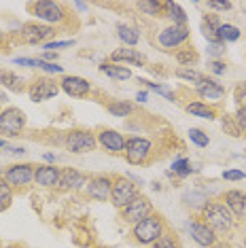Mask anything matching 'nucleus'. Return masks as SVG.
<instances>
[{"instance_id":"obj_1","label":"nucleus","mask_w":246,"mask_h":248,"mask_svg":"<svg viewBox=\"0 0 246 248\" xmlns=\"http://www.w3.org/2000/svg\"><path fill=\"white\" fill-rule=\"evenodd\" d=\"M202 221L208 225L216 235L219 233L225 235V233L231 231L236 218H233V214L229 212V208L223 204V202L212 200V202H206V206L202 208Z\"/></svg>"},{"instance_id":"obj_2","label":"nucleus","mask_w":246,"mask_h":248,"mask_svg":"<svg viewBox=\"0 0 246 248\" xmlns=\"http://www.w3.org/2000/svg\"><path fill=\"white\" fill-rule=\"evenodd\" d=\"M166 231H168V227H166L164 217L153 212L151 217L142 218L140 223L132 225V240L140 246H151V244H155Z\"/></svg>"},{"instance_id":"obj_3","label":"nucleus","mask_w":246,"mask_h":248,"mask_svg":"<svg viewBox=\"0 0 246 248\" xmlns=\"http://www.w3.org/2000/svg\"><path fill=\"white\" fill-rule=\"evenodd\" d=\"M32 15L47 26H60L64 24L68 17V11L62 2H53V0H41V2H32L30 4Z\"/></svg>"},{"instance_id":"obj_4","label":"nucleus","mask_w":246,"mask_h":248,"mask_svg":"<svg viewBox=\"0 0 246 248\" xmlns=\"http://www.w3.org/2000/svg\"><path fill=\"white\" fill-rule=\"evenodd\" d=\"M28 117L17 106H7L0 110V136L2 138H17L26 129Z\"/></svg>"},{"instance_id":"obj_5","label":"nucleus","mask_w":246,"mask_h":248,"mask_svg":"<svg viewBox=\"0 0 246 248\" xmlns=\"http://www.w3.org/2000/svg\"><path fill=\"white\" fill-rule=\"evenodd\" d=\"M125 161L132 166H147L153 155V142L142 136H132L125 142Z\"/></svg>"},{"instance_id":"obj_6","label":"nucleus","mask_w":246,"mask_h":248,"mask_svg":"<svg viewBox=\"0 0 246 248\" xmlns=\"http://www.w3.org/2000/svg\"><path fill=\"white\" fill-rule=\"evenodd\" d=\"M64 146L66 151L75 155H83V153H89L98 146V140H96V134L92 129H70L68 134L64 136Z\"/></svg>"},{"instance_id":"obj_7","label":"nucleus","mask_w":246,"mask_h":248,"mask_svg":"<svg viewBox=\"0 0 246 248\" xmlns=\"http://www.w3.org/2000/svg\"><path fill=\"white\" fill-rule=\"evenodd\" d=\"M138 197V187L134 180H130L127 176H115L113 178V193H110V204H113L117 210H123L132 200Z\"/></svg>"},{"instance_id":"obj_8","label":"nucleus","mask_w":246,"mask_h":248,"mask_svg":"<svg viewBox=\"0 0 246 248\" xmlns=\"http://www.w3.org/2000/svg\"><path fill=\"white\" fill-rule=\"evenodd\" d=\"M36 166L34 163H15L4 170V180L11 185V189H26L34 183Z\"/></svg>"},{"instance_id":"obj_9","label":"nucleus","mask_w":246,"mask_h":248,"mask_svg":"<svg viewBox=\"0 0 246 248\" xmlns=\"http://www.w3.org/2000/svg\"><path fill=\"white\" fill-rule=\"evenodd\" d=\"M153 212H155L153 210V202H151L147 195L138 193L136 200H132L130 204L121 210V221L127 223V225H136V223H140L142 218L151 217Z\"/></svg>"},{"instance_id":"obj_10","label":"nucleus","mask_w":246,"mask_h":248,"mask_svg":"<svg viewBox=\"0 0 246 248\" xmlns=\"http://www.w3.org/2000/svg\"><path fill=\"white\" fill-rule=\"evenodd\" d=\"M55 32L53 26L41 24V21H32V24H24L19 30V38L26 45H47L49 38H53Z\"/></svg>"},{"instance_id":"obj_11","label":"nucleus","mask_w":246,"mask_h":248,"mask_svg":"<svg viewBox=\"0 0 246 248\" xmlns=\"http://www.w3.org/2000/svg\"><path fill=\"white\" fill-rule=\"evenodd\" d=\"M189 36H191V30L189 26H176V24H170L166 26L164 30L157 34V43L161 45L164 49H181L189 43Z\"/></svg>"},{"instance_id":"obj_12","label":"nucleus","mask_w":246,"mask_h":248,"mask_svg":"<svg viewBox=\"0 0 246 248\" xmlns=\"http://www.w3.org/2000/svg\"><path fill=\"white\" fill-rule=\"evenodd\" d=\"M113 178L110 174H96V176H89L85 185V193L87 197L96 202H110V193H113Z\"/></svg>"},{"instance_id":"obj_13","label":"nucleus","mask_w":246,"mask_h":248,"mask_svg":"<svg viewBox=\"0 0 246 248\" xmlns=\"http://www.w3.org/2000/svg\"><path fill=\"white\" fill-rule=\"evenodd\" d=\"M62 92L60 89V83L53 81V78H36L34 83H30V87H28V95H30L32 102H45V100H51L55 98Z\"/></svg>"},{"instance_id":"obj_14","label":"nucleus","mask_w":246,"mask_h":248,"mask_svg":"<svg viewBox=\"0 0 246 248\" xmlns=\"http://www.w3.org/2000/svg\"><path fill=\"white\" fill-rule=\"evenodd\" d=\"M96 140H98V144L102 146L104 151H108L110 155H123L125 153L127 138L117 132V129H106V127L100 129V132L96 134Z\"/></svg>"},{"instance_id":"obj_15","label":"nucleus","mask_w":246,"mask_h":248,"mask_svg":"<svg viewBox=\"0 0 246 248\" xmlns=\"http://www.w3.org/2000/svg\"><path fill=\"white\" fill-rule=\"evenodd\" d=\"M60 89L68 93L70 98H87V95L92 93V83L83 77L66 75V77H62V81H60Z\"/></svg>"},{"instance_id":"obj_16","label":"nucleus","mask_w":246,"mask_h":248,"mask_svg":"<svg viewBox=\"0 0 246 248\" xmlns=\"http://www.w3.org/2000/svg\"><path fill=\"white\" fill-rule=\"evenodd\" d=\"M189 233H191L195 244L202 246V248H210L219 242V235H216L204 221H191L189 223Z\"/></svg>"},{"instance_id":"obj_17","label":"nucleus","mask_w":246,"mask_h":248,"mask_svg":"<svg viewBox=\"0 0 246 248\" xmlns=\"http://www.w3.org/2000/svg\"><path fill=\"white\" fill-rule=\"evenodd\" d=\"M223 204L229 208L233 218H246V191L242 189H229L223 195Z\"/></svg>"},{"instance_id":"obj_18","label":"nucleus","mask_w":246,"mask_h":248,"mask_svg":"<svg viewBox=\"0 0 246 248\" xmlns=\"http://www.w3.org/2000/svg\"><path fill=\"white\" fill-rule=\"evenodd\" d=\"M87 176L75 168H62V174H60V185L58 189L62 191H79L87 185Z\"/></svg>"},{"instance_id":"obj_19","label":"nucleus","mask_w":246,"mask_h":248,"mask_svg":"<svg viewBox=\"0 0 246 248\" xmlns=\"http://www.w3.org/2000/svg\"><path fill=\"white\" fill-rule=\"evenodd\" d=\"M60 174H62V168L58 166H36V174H34V183L38 187H45V189H53L60 185Z\"/></svg>"},{"instance_id":"obj_20","label":"nucleus","mask_w":246,"mask_h":248,"mask_svg":"<svg viewBox=\"0 0 246 248\" xmlns=\"http://www.w3.org/2000/svg\"><path fill=\"white\" fill-rule=\"evenodd\" d=\"M195 92H198V95L202 100H208V104H212V106L225 98V87H223L221 83H216L215 78H206L202 85L195 87Z\"/></svg>"},{"instance_id":"obj_21","label":"nucleus","mask_w":246,"mask_h":248,"mask_svg":"<svg viewBox=\"0 0 246 248\" xmlns=\"http://www.w3.org/2000/svg\"><path fill=\"white\" fill-rule=\"evenodd\" d=\"M110 62L113 64H130V66H144L147 64V58L138 51V49H132V47H121V49H115L110 53Z\"/></svg>"},{"instance_id":"obj_22","label":"nucleus","mask_w":246,"mask_h":248,"mask_svg":"<svg viewBox=\"0 0 246 248\" xmlns=\"http://www.w3.org/2000/svg\"><path fill=\"white\" fill-rule=\"evenodd\" d=\"M184 110L191 117H200V119H216V106H212L208 102H202V100H195V102H189L184 106Z\"/></svg>"},{"instance_id":"obj_23","label":"nucleus","mask_w":246,"mask_h":248,"mask_svg":"<svg viewBox=\"0 0 246 248\" xmlns=\"http://www.w3.org/2000/svg\"><path fill=\"white\" fill-rule=\"evenodd\" d=\"M98 70L102 75L115 78V81H127L132 77V70L127 66H121V64H113V62H104V64L98 66Z\"/></svg>"},{"instance_id":"obj_24","label":"nucleus","mask_w":246,"mask_h":248,"mask_svg":"<svg viewBox=\"0 0 246 248\" xmlns=\"http://www.w3.org/2000/svg\"><path fill=\"white\" fill-rule=\"evenodd\" d=\"M0 85L7 87L9 92H13V93H21L26 89L24 78L19 75H15V72H11V70H0Z\"/></svg>"},{"instance_id":"obj_25","label":"nucleus","mask_w":246,"mask_h":248,"mask_svg":"<svg viewBox=\"0 0 246 248\" xmlns=\"http://www.w3.org/2000/svg\"><path fill=\"white\" fill-rule=\"evenodd\" d=\"M117 36H119V41L125 45V47H132V49L138 45V41H140V32H138V28L127 26V24L117 26Z\"/></svg>"},{"instance_id":"obj_26","label":"nucleus","mask_w":246,"mask_h":248,"mask_svg":"<svg viewBox=\"0 0 246 248\" xmlns=\"http://www.w3.org/2000/svg\"><path fill=\"white\" fill-rule=\"evenodd\" d=\"M219 28H221V21L216 15H206L202 19V34L206 36L208 43H219Z\"/></svg>"},{"instance_id":"obj_27","label":"nucleus","mask_w":246,"mask_h":248,"mask_svg":"<svg viewBox=\"0 0 246 248\" xmlns=\"http://www.w3.org/2000/svg\"><path fill=\"white\" fill-rule=\"evenodd\" d=\"M164 13H166V17H170L172 24H176V26H187V13H184L183 7H181L178 2H172V0L164 2Z\"/></svg>"},{"instance_id":"obj_28","label":"nucleus","mask_w":246,"mask_h":248,"mask_svg":"<svg viewBox=\"0 0 246 248\" xmlns=\"http://www.w3.org/2000/svg\"><path fill=\"white\" fill-rule=\"evenodd\" d=\"M174 77L178 78H183V81H187V83H195V87L198 85H202V83L206 81V75H202L200 70H195V68H189V66H178V68L174 70Z\"/></svg>"},{"instance_id":"obj_29","label":"nucleus","mask_w":246,"mask_h":248,"mask_svg":"<svg viewBox=\"0 0 246 248\" xmlns=\"http://www.w3.org/2000/svg\"><path fill=\"white\" fill-rule=\"evenodd\" d=\"M138 11L144 15H149V17H164V2H159V0H140V2L136 4Z\"/></svg>"},{"instance_id":"obj_30","label":"nucleus","mask_w":246,"mask_h":248,"mask_svg":"<svg viewBox=\"0 0 246 248\" xmlns=\"http://www.w3.org/2000/svg\"><path fill=\"white\" fill-rule=\"evenodd\" d=\"M106 110L113 117H130L136 108H134V104L127 102V100H113V102L106 104Z\"/></svg>"},{"instance_id":"obj_31","label":"nucleus","mask_w":246,"mask_h":248,"mask_svg":"<svg viewBox=\"0 0 246 248\" xmlns=\"http://www.w3.org/2000/svg\"><path fill=\"white\" fill-rule=\"evenodd\" d=\"M11 204H13V189L4 180V176H0V212L9 210Z\"/></svg>"},{"instance_id":"obj_32","label":"nucleus","mask_w":246,"mask_h":248,"mask_svg":"<svg viewBox=\"0 0 246 248\" xmlns=\"http://www.w3.org/2000/svg\"><path fill=\"white\" fill-rule=\"evenodd\" d=\"M240 38V30L236 26H231V24H221L219 28V43H236Z\"/></svg>"},{"instance_id":"obj_33","label":"nucleus","mask_w":246,"mask_h":248,"mask_svg":"<svg viewBox=\"0 0 246 248\" xmlns=\"http://www.w3.org/2000/svg\"><path fill=\"white\" fill-rule=\"evenodd\" d=\"M176 62L181 66H189V68H191V64L198 62V51H195L193 47H181L176 51Z\"/></svg>"},{"instance_id":"obj_34","label":"nucleus","mask_w":246,"mask_h":248,"mask_svg":"<svg viewBox=\"0 0 246 248\" xmlns=\"http://www.w3.org/2000/svg\"><path fill=\"white\" fill-rule=\"evenodd\" d=\"M151 248H181L178 246V238L174 233H170V231H166L161 238L155 242V244H151Z\"/></svg>"},{"instance_id":"obj_35","label":"nucleus","mask_w":246,"mask_h":248,"mask_svg":"<svg viewBox=\"0 0 246 248\" xmlns=\"http://www.w3.org/2000/svg\"><path fill=\"white\" fill-rule=\"evenodd\" d=\"M191 172H193V168L189 166V161L184 159V157H181V159H176L174 163H172V170H170V174H178L181 178L189 176Z\"/></svg>"},{"instance_id":"obj_36","label":"nucleus","mask_w":246,"mask_h":248,"mask_svg":"<svg viewBox=\"0 0 246 248\" xmlns=\"http://www.w3.org/2000/svg\"><path fill=\"white\" fill-rule=\"evenodd\" d=\"M189 140H191L193 144H198V146H208L210 144L208 134L202 132L200 127H191V129H189Z\"/></svg>"},{"instance_id":"obj_37","label":"nucleus","mask_w":246,"mask_h":248,"mask_svg":"<svg viewBox=\"0 0 246 248\" xmlns=\"http://www.w3.org/2000/svg\"><path fill=\"white\" fill-rule=\"evenodd\" d=\"M233 100H236L238 108H242V106H246V81L238 83L236 89H233Z\"/></svg>"},{"instance_id":"obj_38","label":"nucleus","mask_w":246,"mask_h":248,"mask_svg":"<svg viewBox=\"0 0 246 248\" xmlns=\"http://www.w3.org/2000/svg\"><path fill=\"white\" fill-rule=\"evenodd\" d=\"M142 83H147L151 92H157L159 95H164L166 100H170V102H174V100H176V95L172 93V92H170V89H168V87H164V85H157V83H149V81H142Z\"/></svg>"},{"instance_id":"obj_39","label":"nucleus","mask_w":246,"mask_h":248,"mask_svg":"<svg viewBox=\"0 0 246 248\" xmlns=\"http://www.w3.org/2000/svg\"><path fill=\"white\" fill-rule=\"evenodd\" d=\"M225 51L227 49L223 43H208V49H206V53H208L212 60H219L221 55H225Z\"/></svg>"},{"instance_id":"obj_40","label":"nucleus","mask_w":246,"mask_h":248,"mask_svg":"<svg viewBox=\"0 0 246 248\" xmlns=\"http://www.w3.org/2000/svg\"><path fill=\"white\" fill-rule=\"evenodd\" d=\"M38 68L45 70V72H49V75H62V72H64V68H62V66H58L55 62L51 64V62H45V60H41V58H38Z\"/></svg>"},{"instance_id":"obj_41","label":"nucleus","mask_w":246,"mask_h":248,"mask_svg":"<svg viewBox=\"0 0 246 248\" xmlns=\"http://www.w3.org/2000/svg\"><path fill=\"white\" fill-rule=\"evenodd\" d=\"M236 123H238V127H240V132H244L246 134V106H242V108H238L236 110Z\"/></svg>"},{"instance_id":"obj_42","label":"nucleus","mask_w":246,"mask_h":248,"mask_svg":"<svg viewBox=\"0 0 246 248\" xmlns=\"http://www.w3.org/2000/svg\"><path fill=\"white\" fill-rule=\"evenodd\" d=\"M208 70L212 72V75H225V70H227V66L223 64L221 60H212L210 64H208Z\"/></svg>"},{"instance_id":"obj_43","label":"nucleus","mask_w":246,"mask_h":248,"mask_svg":"<svg viewBox=\"0 0 246 248\" xmlns=\"http://www.w3.org/2000/svg\"><path fill=\"white\" fill-rule=\"evenodd\" d=\"M223 178L225 180H231V183H236V180H244L246 174L242 170H225L223 172Z\"/></svg>"},{"instance_id":"obj_44","label":"nucleus","mask_w":246,"mask_h":248,"mask_svg":"<svg viewBox=\"0 0 246 248\" xmlns=\"http://www.w3.org/2000/svg\"><path fill=\"white\" fill-rule=\"evenodd\" d=\"M72 45H75V41H49L47 45H43V47L51 51V49H66V47H72Z\"/></svg>"},{"instance_id":"obj_45","label":"nucleus","mask_w":246,"mask_h":248,"mask_svg":"<svg viewBox=\"0 0 246 248\" xmlns=\"http://www.w3.org/2000/svg\"><path fill=\"white\" fill-rule=\"evenodd\" d=\"M223 127H227L229 129V134H231V136H240V127H238V123H236V119H223Z\"/></svg>"},{"instance_id":"obj_46","label":"nucleus","mask_w":246,"mask_h":248,"mask_svg":"<svg viewBox=\"0 0 246 248\" xmlns=\"http://www.w3.org/2000/svg\"><path fill=\"white\" fill-rule=\"evenodd\" d=\"M13 62L19 66H28V68H38V60H32V58H15Z\"/></svg>"},{"instance_id":"obj_47","label":"nucleus","mask_w":246,"mask_h":248,"mask_svg":"<svg viewBox=\"0 0 246 248\" xmlns=\"http://www.w3.org/2000/svg\"><path fill=\"white\" fill-rule=\"evenodd\" d=\"M208 9H215V11H229L233 9L231 2H215V0H210L208 2Z\"/></svg>"},{"instance_id":"obj_48","label":"nucleus","mask_w":246,"mask_h":248,"mask_svg":"<svg viewBox=\"0 0 246 248\" xmlns=\"http://www.w3.org/2000/svg\"><path fill=\"white\" fill-rule=\"evenodd\" d=\"M55 58H58V53L47 51V53H45V58H41V60H45V62H51V64H53V60H55Z\"/></svg>"},{"instance_id":"obj_49","label":"nucleus","mask_w":246,"mask_h":248,"mask_svg":"<svg viewBox=\"0 0 246 248\" xmlns=\"http://www.w3.org/2000/svg\"><path fill=\"white\" fill-rule=\"evenodd\" d=\"M11 155H24L26 153V149H21V146H15V149H7Z\"/></svg>"},{"instance_id":"obj_50","label":"nucleus","mask_w":246,"mask_h":248,"mask_svg":"<svg viewBox=\"0 0 246 248\" xmlns=\"http://www.w3.org/2000/svg\"><path fill=\"white\" fill-rule=\"evenodd\" d=\"M147 98H149L147 92H138V93H136V100H138V102H147Z\"/></svg>"},{"instance_id":"obj_51","label":"nucleus","mask_w":246,"mask_h":248,"mask_svg":"<svg viewBox=\"0 0 246 248\" xmlns=\"http://www.w3.org/2000/svg\"><path fill=\"white\" fill-rule=\"evenodd\" d=\"M4 43H7V32L0 30V47H4Z\"/></svg>"},{"instance_id":"obj_52","label":"nucleus","mask_w":246,"mask_h":248,"mask_svg":"<svg viewBox=\"0 0 246 248\" xmlns=\"http://www.w3.org/2000/svg\"><path fill=\"white\" fill-rule=\"evenodd\" d=\"M210 248H231V246L225 244V242H216V244H215V246H210Z\"/></svg>"},{"instance_id":"obj_53","label":"nucleus","mask_w":246,"mask_h":248,"mask_svg":"<svg viewBox=\"0 0 246 248\" xmlns=\"http://www.w3.org/2000/svg\"><path fill=\"white\" fill-rule=\"evenodd\" d=\"M45 159H47V161H55V155H51V153H47V155H45Z\"/></svg>"},{"instance_id":"obj_54","label":"nucleus","mask_w":246,"mask_h":248,"mask_svg":"<svg viewBox=\"0 0 246 248\" xmlns=\"http://www.w3.org/2000/svg\"><path fill=\"white\" fill-rule=\"evenodd\" d=\"M77 9H81V11H85V9H87V4H83V2H77Z\"/></svg>"},{"instance_id":"obj_55","label":"nucleus","mask_w":246,"mask_h":248,"mask_svg":"<svg viewBox=\"0 0 246 248\" xmlns=\"http://www.w3.org/2000/svg\"><path fill=\"white\" fill-rule=\"evenodd\" d=\"M4 248H24V246H21V244H7Z\"/></svg>"}]
</instances>
